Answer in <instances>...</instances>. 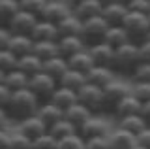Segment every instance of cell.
Listing matches in <instances>:
<instances>
[{
  "mask_svg": "<svg viewBox=\"0 0 150 149\" xmlns=\"http://www.w3.org/2000/svg\"><path fill=\"white\" fill-rule=\"evenodd\" d=\"M40 98L32 92L30 89H21V91H13L11 92V98H9V104H8V113L11 117L13 125L23 121L25 117H30L34 115L38 108H40Z\"/></svg>",
  "mask_w": 150,
  "mask_h": 149,
  "instance_id": "cell-1",
  "label": "cell"
},
{
  "mask_svg": "<svg viewBox=\"0 0 150 149\" xmlns=\"http://www.w3.org/2000/svg\"><path fill=\"white\" fill-rule=\"evenodd\" d=\"M141 64V57H139V44L128 42V44L120 45L115 49V59H112V68L120 77L129 80L133 76L135 68Z\"/></svg>",
  "mask_w": 150,
  "mask_h": 149,
  "instance_id": "cell-2",
  "label": "cell"
},
{
  "mask_svg": "<svg viewBox=\"0 0 150 149\" xmlns=\"http://www.w3.org/2000/svg\"><path fill=\"white\" fill-rule=\"evenodd\" d=\"M122 27H124V30L128 32L129 42H133V44H143L150 34V19H148V15L139 13V11H131L129 10L128 15H126V19L122 21Z\"/></svg>",
  "mask_w": 150,
  "mask_h": 149,
  "instance_id": "cell-3",
  "label": "cell"
},
{
  "mask_svg": "<svg viewBox=\"0 0 150 149\" xmlns=\"http://www.w3.org/2000/svg\"><path fill=\"white\" fill-rule=\"evenodd\" d=\"M115 119L111 117L109 113L105 111H98V113H92L90 119L79 128V134L88 140V138H94V136H109L111 130L115 128Z\"/></svg>",
  "mask_w": 150,
  "mask_h": 149,
  "instance_id": "cell-4",
  "label": "cell"
},
{
  "mask_svg": "<svg viewBox=\"0 0 150 149\" xmlns=\"http://www.w3.org/2000/svg\"><path fill=\"white\" fill-rule=\"evenodd\" d=\"M129 91H131V83L126 81V77H116L115 81H111L109 85L103 87V110H105V113L111 115L112 108L126 95H129Z\"/></svg>",
  "mask_w": 150,
  "mask_h": 149,
  "instance_id": "cell-5",
  "label": "cell"
},
{
  "mask_svg": "<svg viewBox=\"0 0 150 149\" xmlns=\"http://www.w3.org/2000/svg\"><path fill=\"white\" fill-rule=\"evenodd\" d=\"M109 29V23L103 19L101 15L90 17V19H84L83 21V30H81V38L84 40V44L94 45V44H100L105 38V32Z\"/></svg>",
  "mask_w": 150,
  "mask_h": 149,
  "instance_id": "cell-6",
  "label": "cell"
},
{
  "mask_svg": "<svg viewBox=\"0 0 150 149\" xmlns=\"http://www.w3.org/2000/svg\"><path fill=\"white\" fill-rule=\"evenodd\" d=\"M56 87H58V81H56L54 77H51L49 74H45L43 70L34 74V76H30V80H28V89L40 98V102L49 100Z\"/></svg>",
  "mask_w": 150,
  "mask_h": 149,
  "instance_id": "cell-7",
  "label": "cell"
},
{
  "mask_svg": "<svg viewBox=\"0 0 150 149\" xmlns=\"http://www.w3.org/2000/svg\"><path fill=\"white\" fill-rule=\"evenodd\" d=\"M77 102H81L83 106H86L90 111L98 113V111H105L103 110V89L94 83H84L81 89L77 91Z\"/></svg>",
  "mask_w": 150,
  "mask_h": 149,
  "instance_id": "cell-8",
  "label": "cell"
},
{
  "mask_svg": "<svg viewBox=\"0 0 150 149\" xmlns=\"http://www.w3.org/2000/svg\"><path fill=\"white\" fill-rule=\"evenodd\" d=\"M40 17H36L34 13H28L25 10H19L13 19L8 23V29L11 34H30L32 29L36 27V23Z\"/></svg>",
  "mask_w": 150,
  "mask_h": 149,
  "instance_id": "cell-9",
  "label": "cell"
},
{
  "mask_svg": "<svg viewBox=\"0 0 150 149\" xmlns=\"http://www.w3.org/2000/svg\"><path fill=\"white\" fill-rule=\"evenodd\" d=\"M69 13H71V6H69L66 0H49L40 19H45V21H51V23H54V25H58V23L62 21L64 17H68Z\"/></svg>",
  "mask_w": 150,
  "mask_h": 149,
  "instance_id": "cell-10",
  "label": "cell"
},
{
  "mask_svg": "<svg viewBox=\"0 0 150 149\" xmlns=\"http://www.w3.org/2000/svg\"><path fill=\"white\" fill-rule=\"evenodd\" d=\"M116 77H120V76L115 72L112 66H100V64H94V66L86 72V81L101 87V89L105 85H109L111 81H115Z\"/></svg>",
  "mask_w": 150,
  "mask_h": 149,
  "instance_id": "cell-11",
  "label": "cell"
},
{
  "mask_svg": "<svg viewBox=\"0 0 150 149\" xmlns=\"http://www.w3.org/2000/svg\"><path fill=\"white\" fill-rule=\"evenodd\" d=\"M15 128L21 130L25 136H28L30 140H36L38 136H41V134H45L47 130V125L41 121L38 115H30V117H25L23 121H19V123H15Z\"/></svg>",
  "mask_w": 150,
  "mask_h": 149,
  "instance_id": "cell-12",
  "label": "cell"
},
{
  "mask_svg": "<svg viewBox=\"0 0 150 149\" xmlns=\"http://www.w3.org/2000/svg\"><path fill=\"white\" fill-rule=\"evenodd\" d=\"M139 110H141V102L135 98V96L131 95V91H129V95H126L124 98H122L118 104L112 108L111 117L115 119V121H118V119H122V117H128V115L139 113Z\"/></svg>",
  "mask_w": 150,
  "mask_h": 149,
  "instance_id": "cell-13",
  "label": "cell"
},
{
  "mask_svg": "<svg viewBox=\"0 0 150 149\" xmlns=\"http://www.w3.org/2000/svg\"><path fill=\"white\" fill-rule=\"evenodd\" d=\"M109 142H111V149H133L137 145V138L135 134L128 132V130L120 128L115 125V128L109 134Z\"/></svg>",
  "mask_w": 150,
  "mask_h": 149,
  "instance_id": "cell-14",
  "label": "cell"
},
{
  "mask_svg": "<svg viewBox=\"0 0 150 149\" xmlns=\"http://www.w3.org/2000/svg\"><path fill=\"white\" fill-rule=\"evenodd\" d=\"M88 53H90L94 64H100V66H112L115 49H112L111 45H107L105 42H100V44L88 45Z\"/></svg>",
  "mask_w": 150,
  "mask_h": 149,
  "instance_id": "cell-15",
  "label": "cell"
},
{
  "mask_svg": "<svg viewBox=\"0 0 150 149\" xmlns=\"http://www.w3.org/2000/svg\"><path fill=\"white\" fill-rule=\"evenodd\" d=\"M86 49V44L81 36H60L58 38V55L64 59H69L71 55Z\"/></svg>",
  "mask_w": 150,
  "mask_h": 149,
  "instance_id": "cell-16",
  "label": "cell"
},
{
  "mask_svg": "<svg viewBox=\"0 0 150 149\" xmlns=\"http://www.w3.org/2000/svg\"><path fill=\"white\" fill-rule=\"evenodd\" d=\"M128 4L124 2H112V4H107L103 6V11H101V17L105 19L107 23L111 25H122V21L126 19L128 15Z\"/></svg>",
  "mask_w": 150,
  "mask_h": 149,
  "instance_id": "cell-17",
  "label": "cell"
},
{
  "mask_svg": "<svg viewBox=\"0 0 150 149\" xmlns=\"http://www.w3.org/2000/svg\"><path fill=\"white\" fill-rule=\"evenodd\" d=\"M71 11H73V15H77L81 21H84V19H90V17L101 15L103 4L100 0H81L79 4H75L71 8Z\"/></svg>",
  "mask_w": 150,
  "mask_h": 149,
  "instance_id": "cell-18",
  "label": "cell"
},
{
  "mask_svg": "<svg viewBox=\"0 0 150 149\" xmlns=\"http://www.w3.org/2000/svg\"><path fill=\"white\" fill-rule=\"evenodd\" d=\"M32 40L34 42H40V40H58V27L51 21H45V19H38L36 27L32 29L30 32Z\"/></svg>",
  "mask_w": 150,
  "mask_h": 149,
  "instance_id": "cell-19",
  "label": "cell"
},
{
  "mask_svg": "<svg viewBox=\"0 0 150 149\" xmlns=\"http://www.w3.org/2000/svg\"><path fill=\"white\" fill-rule=\"evenodd\" d=\"M49 102H53V104L58 106L62 111H66L69 106L77 104V91H71V89H68V87L58 85V87L54 89V92L51 95Z\"/></svg>",
  "mask_w": 150,
  "mask_h": 149,
  "instance_id": "cell-20",
  "label": "cell"
},
{
  "mask_svg": "<svg viewBox=\"0 0 150 149\" xmlns=\"http://www.w3.org/2000/svg\"><path fill=\"white\" fill-rule=\"evenodd\" d=\"M32 47H34V40L30 34H11V38L8 42V49L15 53L17 57L32 53Z\"/></svg>",
  "mask_w": 150,
  "mask_h": 149,
  "instance_id": "cell-21",
  "label": "cell"
},
{
  "mask_svg": "<svg viewBox=\"0 0 150 149\" xmlns=\"http://www.w3.org/2000/svg\"><path fill=\"white\" fill-rule=\"evenodd\" d=\"M36 115L40 117L43 123L47 125V128L51 127V125H54L56 121H60L64 117V111L58 108V106H54L53 102H41L40 104V108H38V111H36Z\"/></svg>",
  "mask_w": 150,
  "mask_h": 149,
  "instance_id": "cell-22",
  "label": "cell"
},
{
  "mask_svg": "<svg viewBox=\"0 0 150 149\" xmlns=\"http://www.w3.org/2000/svg\"><path fill=\"white\" fill-rule=\"evenodd\" d=\"M92 113H94V111H90V110L86 108V106H83L81 102H77V104L69 106V108L64 111V117L68 119L69 123H73L75 127H77V130H79L88 119H90V115H92Z\"/></svg>",
  "mask_w": 150,
  "mask_h": 149,
  "instance_id": "cell-23",
  "label": "cell"
},
{
  "mask_svg": "<svg viewBox=\"0 0 150 149\" xmlns=\"http://www.w3.org/2000/svg\"><path fill=\"white\" fill-rule=\"evenodd\" d=\"M68 68H69L68 66V59H64L62 55H56V57H51V59L43 60V72L49 74L51 77H54L56 81L64 76V72Z\"/></svg>",
  "mask_w": 150,
  "mask_h": 149,
  "instance_id": "cell-24",
  "label": "cell"
},
{
  "mask_svg": "<svg viewBox=\"0 0 150 149\" xmlns=\"http://www.w3.org/2000/svg\"><path fill=\"white\" fill-rule=\"evenodd\" d=\"M56 27H58V34L60 36H81L83 21L79 19L77 15H73V11H71L68 17H64ZM60 36H58V38H60Z\"/></svg>",
  "mask_w": 150,
  "mask_h": 149,
  "instance_id": "cell-25",
  "label": "cell"
},
{
  "mask_svg": "<svg viewBox=\"0 0 150 149\" xmlns=\"http://www.w3.org/2000/svg\"><path fill=\"white\" fill-rule=\"evenodd\" d=\"M103 42H105L107 45H111L112 49H116V47H120V45L128 44L129 36H128V32L124 30V27H122V25H111L109 29H107V32H105Z\"/></svg>",
  "mask_w": 150,
  "mask_h": 149,
  "instance_id": "cell-26",
  "label": "cell"
},
{
  "mask_svg": "<svg viewBox=\"0 0 150 149\" xmlns=\"http://www.w3.org/2000/svg\"><path fill=\"white\" fill-rule=\"evenodd\" d=\"M28 80H30V76H26L23 70L19 68H13L6 72V76H4V83H6V87L9 91H21V89H26L28 87Z\"/></svg>",
  "mask_w": 150,
  "mask_h": 149,
  "instance_id": "cell-27",
  "label": "cell"
},
{
  "mask_svg": "<svg viewBox=\"0 0 150 149\" xmlns=\"http://www.w3.org/2000/svg\"><path fill=\"white\" fill-rule=\"evenodd\" d=\"M17 68L23 70L26 76H34V74L43 70V60L34 53H26V55H23V57H19Z\"/></svg>",
  "mask_w": 150,
  "mask_h": 149,
  "instance_id": "cell-28",
  "label": "cell"
},
{
  "mask_svg": "<svg viewBox=\"0 0 150 149\" xmlns=\"http://www.w3.org/2000/svg\"><path fill=\"white\" fill-rule=\"evenodd\" d=\"M68 66L77 70V72H83L84 76H86V72L94 66V60L90 57V53H88V47L79 51V53H75V55H71V57L68 59Z\"/></svg>",
  "mask_w": 150,
  "mask_h": 149,
  "instance_id": "cell-29",
  "label": "cell"
},
{
  "mask_svg": "<svg viewBox=\"0 0 150 149\" xmlns=\"http://www.w3.org/2000/svg\"><path fill=\"white\" fill-rule=\"evenodd\" d=\"M84 83H86V76H84L83 72L73 70V68H68L64 72V76L58 80V85L68 87V89H71V91H79Z\"/></svg>",
  "mask_w": 150,
  "mask_h": 149,
  "instance_id": "cell-30",
  "label": "cell"
},
{
  "mask_svg": "<svg viewBox=\"0 0 150 149\" xmlns=\"http://www.w3.org/2000/svg\"><path fill=\"white\" fill-rule=\"evenodd\" d=\"M32 53L38 55L41 60L56 57V55H58V40H40V42H34Z\"/></svg>",
  "mask_w": 150,
  "mask_h": 149,
  "instance_id": "cell-31",
  "label": "cell"
},
{
  "mask_svg": "<svg viewBox=\"0 0 150 149\" xmlns=\"http://www.w3.org/2000/svg\"><path fill=\"white\" fill-rule=\"evenodd\" d=\"M115 123H116V127L128 130V132L135 134V136H137L141 130L146 127V121L143 119V115H141V113H133V115H128V117H122L118 121H115Z\"/></svg>",
  "mask_w": 150,
  "mask_h": 149,
  "instance_id": "cell-32",
  "label": "cell"
},
{
  "mask_svg": "<svg viewBox=\"0 0 150 149\" xmlns=\"http://www.w3.org/2000/svg\"><path fill=\"white\" fill-rule=\"evenodd\" d=\"M75 132H79L77 127H75L73 123H69L66 117H62L60 121H56L54 125H51V127H49V134H53L56 140H62L66 136H71V134H75Z\"/></svg>",
  "mask_w": 150,
  "mask_h": 149,
  "instance_id": "cell-33",
  "label": "cell"
},
{
  "mask_svg": "<svg viewBox=\"0 0 150 149\" xmlns=\"http://www.w3.org/2000/svg\"><path fill=\"white\" fill-rule=\"evenodd\" d=\"M21 10L17 0H0V25L8 27V23L13 19V15Z\"/></svg>",
  "mask_w": 150,
  "mask_h": 149,
  "instance_id": "cell-34",
  "label": "cell"
},
{
  "mask_svg": "<svg viewBox=\"0 0 150 149\" xmlns=\"http://www.w3.org/2000/svg\"><path fill=\"white\" fill-rule=\"evenodd\" d=\"M9 149H32V140L25 136L21 130H17L15 127L11 128L9 132V143H8Z\"/></svg>",
  "mask_w": 150,
  "mask_h": 149,
  "instance_id": "cell-35",
  "label": "cell"
},
{
  "mask_svg": "<svg viewBox=\"0 0 150 149\" xmlns=\"http://www.w3.org/2000/svg\"><path fill=\"white\" fill-rule=\"evenodd\" d=\"M58 149H86V140L79 132L58 140Z\"/></svg>",
  "mask_w": 150,
  "mask_h": 149,
  "instance_id": "cell-36",
  "label": "cell"
},
{
  "mask_svg": "<svg viewBox=\"0 0 150 149\" xmlns=\"http://www.w3.org/2000/svg\"><path fill=\"white\" fill-rule=\"evenodd\" d=\"M129 83H131V95L141 104L150 100V83H146V81H129Z\"/></svg>",
  "mask_w": 150,
  "mask_h": 149,
  "instance_id": "cell-37",
  "label": "cell"
},
{
  "mask_svg": "<svg viewBox=\"0 0 150 149\" xmlns=\"http://www.w3.org/2000/svg\"><path fill=\"white\" fill-rule=\"evenodd\" d=\"M32 149H58V140L53 134H49V130H47L45 134L32 140Z\"/></svg>",
  "mask_w": 150,
  "mask_h": 149,
  "instance_id": "cell-38",
  "label": "cell"
},
{
  "mask_svg": "<svg viewBox=\"0 0 150 149\" xmlns=\"http://www.w3.org/2000/svg\"><path fill=\"white\" fill-rule=\"evenodd\" d=\"M47 2L49 0H19V6H21V10H25L28 13H34L36 17H41Z\"/></svg>",
  "mask_w": 150,
  "mask_h": 149,
  "instance_id": "cell-39",
  "label": "cell"
},
{
  "mask_svg": "<svg viewBox=\"0 0 150 149\" xmlns=\"http://www.w3.org/2000/svg\"><path fill=\"white\" fill-rule=\"evenodd\" d=\"M17 62H19V57L15 53H11L8 47L0 49V70L2 72H9V70L17 68Z\"/></svg>",
  "mask_w": 150,
  "mask_h": 149,
  "instance_id": "cell-40",
  "label": "cell"
},
{
  "mask_svg": "<svg viewBox=\"0 0 150 149\" xmlns=\"http://www.w3.org/2000/svg\"><path fill=\"white\" fill-rule=\"evenodd\" d=\"M129 81H146L150 83V62H141L135 68L133 76L129 77Z\"/></svg>",
  "mask_w": 150,
  "mask_h": 149,
  "instance_id": "cell-41",
  "label": "cell"
},
{
  "mask_svg": "<svg viewBox=\"0 0 150 149\" xmlns=\"http://www.w3.org/2000/svg\"><path fill=\"white\" fill-rule=\"evenodd\" d=\"M86 149H111L109 136H94L86 140Z\"/></svg>",
  "mask_w": 150,
  "mask_h": 149,
  "instance_id": "cell-42",
  "label": "cell"
},
{
  "mask_svg": "<svg viewBox=\"0 0 150 149\" xmlns=\"http://www.w3.org/2000/svg\"><path fill=\"white\" fill-rule=\"evenodd\" d=\"M128 10L148 15V13H150V0H133V2L128 4Z\"/></svg>",
  "mask_w": 150,
  "mask_h": 149,
  "instance_id": "cell-43",
  "label": "cell"
},
{
  "mask_svg": "<svg viewBox=\"0 0 150 149\" xmlns=\"http://www.w3.org/2000/svg\"><path fill=\"white\" fill-rule=\"evenodd\" d=\"M135 138H137V143H139V145L150 149V127H148V125H146L143 130H141V132H139Z\"/></svg>",
  "mask_w": 150,
  "mask_h": 149,
  "instance_id": "cell-44",
  "label": "cell"
},
{
  "mask_svg": "<svg viewBox=\"0 0 150 149\" xmlns=\"http://www.w3.org/2000/svg\"><path fill=\"white\" fill-rule=\"evenodd\" d=\"M11 92L13 91L8 89L6 83H0V108H8L9 98H11Z\"/></svg>",
  "mask_w": 150,
  "mask_h": 149,
  "instance_id": "cell-45",
  "label": "cell"
},
{
  "mask_svg": "<svg viewBox=\"0 0 150 149\" xmlns=\"http://www.w3.org/2000/svg\"><path fill=\"white\" fill-rule=\"evenodd\" d=\"M139 57L141 62H150V40H144L143 44H139Z\"/></svg>",
  "mask_w": 150,
  "mask_h": 149,
  "instance_id": "cell-46",
  "label": "cell"
},
{
  "mask_svg": "<svg viewBox=\"0 0 150 149\" xmlns=\"http://www.w3.org/2000/svg\"><path fill=\"white\" fill-rule=\"evenodd\" d=\"M11 127H15V125H13L11 117H9L8 110L6 108H0V128H11Z\"/></svg>",
  "mask_w": 150,
  "mask_h": 149,
  "instance_id": "cell-47",
  "label": "cell"
},
{
  "mask_svg": "<svg viewBox=\"0 0 150 149\" xmlns=\"http://www.w3.org/2000/svg\"><path fill=\"white\" fill-rule=\"evenodd\" d=\"M9 38H11V32H9V29H8V27H4V25H0V49L8 47Z\"/></svg>",
  "mask_w": 150,
  "mask_h": 149,
  "instance_id": "cell-48",
  "label": "cell"
},
{
  "mask_svg": "<svg viewBox=\"0 0 150 149\" xmlns=\"http://www.w3.org/2000/svg\"><path fill=\"white\" fill-rule=\"evenodd\" d=\"M11 128H0V149H6L8 147V143H9V132H11Z\"/></svg>",
  "mask_w": 150,
  "mask_h": 149,
  "instance_id": "cell-49",
  "label": "cell"
},
{
  "mask_svg": "<svg viewBox=\"0 0 150 149\" xmlns=\"http://www.w3.org/2000/svg\"><path fill=\"white\" fill-rule=\"evenodd\" d=\"M139 113L143 115V119L146 121V125L150 127V100H148V102H144V104H141V110H139Z\"/></svg>",
  "mask_w": 150,
  "mask_h": 149,
  "instance_id": "cell-50",
  "label": "cell"
},
{
  "mask_svg": "<svg viewBox=\"0 0 150 149\" xmlns=\"http://www.w3.org/2000/svg\"><path fill=\"white\" fill-rule=\"evenodd\" d=\"M103 6H107V4H112V2H122V0H100Z\"/></svg>",
  "mask_w": 150,
  "mask_h": 149,
  "instance_id": "cell-51",
  "label": "cell"
},
{
  "mask_svg": "<svg viewBox=\"0 0 150 149\" xmlns=\"http://www.w3.org/2000/svg\"><path fill=\"white\" fill-rule=\"evenodd\" d=\"M66 2H68V4H69V6H71V8H73V6H75V4H79V2H81V0H66Z\"/></svg>",
  "mask_w": 150,
  "mask_h": 149,
  "instance_id": "cell-52",
  "label": "cell"
},
{
  "mask_svg": "<svg viewBox=\"0 0 150 149\" xmlns=\"http://www.w3.org/2000/svg\"><path fill=\"white\" fill-rule=\"evenodd\" d=\"M4 76H6V72H2V70H0V83H4Z\"/></svg>",
  "mask_w": 150,
  "mask_h": 149,
  "instance_id": "cell-53",
  "label": "cell"
},
{
  "mask_svg": "<svg viewBox=\"0 0 150 149\" xmlns=\"http://www.w3.org/2000/svg\"><path fill=\"white\" fill-rule=\"evenodd\" d=\"M133 149H146V147H143V145H139V143H137V145H135Z\"/></svg>",
  "mask_w": 150,
  "mask_h": 149,
  "instance_id": "cell-54",
  "label": "cell"
},
{
  "mask_svg": "<svg viewBox=\"0 0 150 149\" xmlns=\"http://www.w3.org/2000/svg\"><path fill=\"white\" fill-rule=\"evenodd\" d=\"M122 2H124V4H129V2H133V0H122Z\"/></svg>",
  "mask_w": 150,
  "mask_h": 149,
  "instance_id": "cell-55",
  "label": "cell"
},
{
  "mask_svg": "<svg viewBox=\"0 0 150 149\" xmlns=\"http://www.w3.org/2000/svg\"><path fill=\"white\" fill-rule=\"evenodd\" d=\"M146 40H150V34H148V38H146Z\"/></svg>",
  "mask_w": 150,
  "mask_h": 149,
  "instance_id": "cell-56",
  "label": "cell"
},
{
  "mask_svg": "<svg viewBox=\"0 0 150 149\" xmlns=\"http://www.w3.org/2000/svg\"><path fill=\"white\" fill-rule=\"evenodd\" d=\"M148 19H150V13H148Z\"/></svg>",
  "mask_w": 150,
  "mask_h": 149,
  "instance_id": "cell-57",
  "label": "cell"
},
{
  "mask_svg": "<svg viewBox=\"0 0 150 149\" xmlns=\"http://www.w3.org/2000/svg\"><path fill=\"white\" fill-rule=\"evenodd\" d=\"M6 149H9V147H6Z\"/></svg>",
  "mask_w": 150,
  "mask_h": 149,
  "instance_id": "cell-58",
  "label": "cell"
},
{
  "mask_svg": "<svg viewBox=\"0 0 150 149\" xmlns=\"http://www.w3.org/2000/svg\"><path fill=\"white\" fill-rule=\"evenodd\" d=\"M17 2H19V0H17Z\"/></svg>",
  "mask_w": 150,
  "mask_h": 149,
  "instance_id": "cell-59",
  "label": "cell"
}]
</instances>
